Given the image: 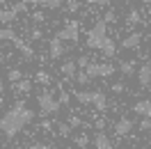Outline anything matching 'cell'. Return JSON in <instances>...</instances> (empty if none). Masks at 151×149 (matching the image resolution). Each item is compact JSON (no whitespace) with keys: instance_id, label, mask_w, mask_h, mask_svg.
<instances>
[{"instance_id":"obj_21","label":"cell","mask_w":151,"mask_h":149,"mask_svg":"<svg viewBox=\"0 0 151 149\" xmlns=\"http://www.w3.org/2000/svg\"><path fill=\"white\" fill-rule=\"evenodd\" d=\"M35 80H37L39 85H50V80H53V76L48 74V71H37V76H35Z\"/></svg>"},{"instance_id":"obj_32","label":"cell","mask_w":151,"mask_h":149,"mask_svg":"<svg viewBox=\"0 0 151 149\" xmlns=\"http://www.w3.org/2000/svg\"><path fill=\"white\" fill-rule=\"evenodd\" d=\"M103 21H105V23H114V21H117V12L108 9V12H105V16H103Z\"/></svg>"},{"instance_id":"obj_4","label":"cell","mask_w":151,"mask_h":149,"mask_svg":"<svg viewBox=\"0 0 151 149\" xmlns=\"http://www.w3.org/2000/svg\"><path fill=\"white\" fill-rule=\"evenodd\" d=\"M57 37L62 41H78V37H80V23L78 21H69L64 28L57 32Z\"/></svg>"},{"instance_id":"obj_14","label":"cell","mask_w":151,"mask_h":149,"mask_svg":"<svg viewBox=\"0 0 151 149\" xmlns=\"http://www.w3.org/2000/svg\"><path fill=\"white\" fill-rule=\"evenodd\" d=\"M14 46L21 51V55H23V57H28V60H35V48H32V46H25V44H23L19 37L14 39Z\"/></svg>"},{"instance_id":"obj_33","label":"cell","mask_w":151,"mask_h":149,"mask_svg":"<svg viewBox=\"0 0 151 149\" xmlns=\"http://www.w3.org/2000/svg\"><path fill=\"white\" fill-rule=\"evenodd\" d=\"M87 5H101V7H105V5H112V2H117V0H85Z\"/></svg>"},{"instance_id":"obj_27","label":"cell","mask_w":151,"mask_h":149,"mask_svg":"<svg viewBox=\"0 0 151 149\" xmlns=\"http://www.w3.org/2000/svg\"><path fill=\"white\" fill-rule=\"evenodd\" d=\"M69 124H71L73 129H78V126H89V124H87V122H83L78 115H71V117H69Z\"/></svg>"},{"instance_id":"obj_20","label":"cell","mask_w":151,"mask_h":149,"mask_svg":"<svg viewBox=\"0 0 151 149\" xmlns=\"http://www.w3.org/2000/svg\"><path fill=\"white\" fill-rule=\"evenodd\" d=\"M137 23H142V14L137 9H131L126 16V25H137Z\"/></svg>"},{"instance_id":"obj_37","label":"cell","mask_w":151,"mask_h":149,"mask_svg":"<svg viewBox=\"0 0 151 149\" xmlns=\"http://www.w3.org/2000/svg\"><path fill=\"white\" fill-rule=\"evenodd\" d=\"M87 64H89V57H85V55H83V57H78V67H80V69H85Z\"/></svg>"},{"instance_id":"obj_42","label":"cell","mask_w":151,"mask_h":149,"mask_svg":"<svg viewBox=\"0 0 151 149\" xmlns=\"http://www.w3.org/2000/svg\"><path fill=\"white\" fill-rule=\"evenodd\" d=\"M25 5H41V0H23Z\"/></svg>"},{"instance_id":"obj_26","label":"cell","mask_w":151,"mask_h":149,"mask_svg":"<svg viewBox=\"0 0 151 149\" xmlns=\"http://www.w3.org/2000/svg\"><path fill=\"white\" fill-rule=\"evenodd\" d=\"M73 80H78L80 85H87L89 80H92V78L87 76V71H83V69H80V71H76V78H73Z\"/></svg>"},{"instance_id":"obj_5","label":"cell","mask_w":151,"mask_h":149,"mask_svg":"<svg viewBox=\"0 0 151 149\" xmlns=\"http://www.w3.org/2000/svg\"><path fill=\"white\" fill-rule=\"evenodd\" d=\"M64 51H66V46H64V41H62V39L57 37H53L50 39V41H48V55L53 57V60H57V57H62L64 55Z\"/></svg>"},{"instance_id":"obj_40","label":"cell","mask_w":151,"mask_h":149,"mask_svg":"<svg viewBox=\"0 0 151 149\" xmlns=\"http://www.w3.org/2000/svg\"><path fill=\"white\" fill-rule=\"evenodd\" d=\"M96 129L103 131V129H105V119H96Z\"/></svg>"},{"instance_id":"obj_47","label":"cell","mask_w":151,"mask_h":149,"mask_svg":"<svg viewBox=\"0 0 151 149\" xmlns=\"http://www.w3.org/2000/svg\"><path fill=\"white\" fill-rule=\"evenodd\" d=\"M149 64H151V57H149Z\"/></svg>"},{"instance_id":"obj_22","label":"cell","mask_w":151,"mask_h":149,"mask_svg":"<svg viewBox=\"0 0 151 149\" xmlns=\"http://www.w3.org/2000/svg\"><path fill=\"white\" fill-rule=\"evenodd\" d=\"M7 39L14 41V39H16V32L12 28H0V41H7Z\"/></svg>"},{"instance_id":"obj_28","label":"cell","mask_w":151,"mask_h":149,"mask_svg":"<svg viewBox=\"0 0 151 149\" xmlns=\"http://www.w3.org/2000/svg\"><path fill=\"white\" fill-rule=\"evenodd\" d=\"M73 142L78 145V147H83V149H85L87 145H89V135H85V133H83V135H76Z\"/></svg>"},{"instance_id":"obj_15","label":"cell","mask_w":151,"mask_h":149,"mask_svg":"<svg viewBox=\"0 0 151 149\" xmlns=\"http://www.w3.org/2000/svg\"><path fill=\"white\" fill-rule=\"evenodd\" d=\"M92 106H94L96 110L105 112V110H108V96H105L103 92H96L94 94V103H92Z\"/></svg>"},{"instance_id":"obj_25","label":"cell","mask_w":151,"mask_h":149,"mask_svg":"<svg viewBox=\"0 0 151 149\" xmlns=\"http://www.w3.org/2000/svg\"><path fill=\"white\" fill-rule=\"evenodd\" d=\"M21 78H23V71H21V69H9V71H7V80H9V83H16Z\"/></svg>"},{"instance_id":"obj_6","label":"cell","mask_w":151,"mask_h":149,"mask_svg":"<svg viewBox=\"0 0 151 149\" xmlns=\"http://www.w3.org/2000/svg\"><path fill=\"white\" fill-rule=\"evenodd\" d=\"M133 126H135V122H133L131 117H122V119L114 124V133H117L119 138H126V135L133 131Z\"/></svg>"},{"instance_id":"obj_38","label":"cell","mask_w":151,"mask_h":149,"mask_svg":"<svg viewBox=\"0 0 151 149\" xmlns=\"http://www.w3.org/2000/svg\"><path fill=\"white\" fill-rule=\"evenodd\" d=\"M112 92H114V94H122V92H124V83H114V85H112Z\"/></svg>"},{"instance_id":"obj_8","label":"cell","mask_w":151,"mask_h":149,"mask_svg":"<svg viewBox=\"0 0 151 149\" xmlns=\"http://www.w3.org/2000/svg\"><path fill=\"white\" fill-rule=\"evenodd\" d=\"M133 112L140 115V117H151V101H149V99L135 101V103H133Z\"/></svg>"},{"instance_id":"obj_24","label":"cell","mask_w":151,"mask_h":149,"mask_svg":"<svg viewBox=\"0 0 151 149\" xmlns=\"http://www.w3.org/2000/svg\"><path fill=\"white\" fill-rule=\"evenodd\" d=\"M85 71H87V76L94 80V78H99V62H89V64L85 67Z\"/></svg>"},{"instance_id":"obj_35","label":"cell","mask_w":151,"mask_h":149,"mask_svg":"<svg viewBox=\"0 0 151 149\" xmlns=\"http://www.w3.org/2000/svg\"><path fill=\"white\" fill-rule=\"evenodd\" d=\"M44 19H46L44 12H35V14H32V21H35V23H44Z\"/></svg>"},{"instance_id":"obj_34","label":"cell","mask_w":151,"mask_h":149,"mask_svg":"<svg viewBox=\"0 0 151 149\" xmlns=\"http://www.w3.org/2000/svg\"><path fill=\"white\" fill-rule=\"evenodd\" d=\"M12 9L16 12V14H21V12H25V9H28V5H25V2H23V0H19V2H16V5H12Z\"/></svg>"},{"instance_id":"obj_2","label":"cell","mask_w":151,"mask_h":149,"mask_svg":"<svg viewBox=\"0 0 151 149\" xmlns=\"http://www.w3.org/2000/svg\"><path fill=\"white\" fill-rule=\"evenodd\" d=\"M105 39H108V23L101 19L87 30V46L94 48V51H101V46L105 44Z\"/></svg>"},{"instance_id":"obj_31","label":"cell","mask_w":151,"mask_h":149,"mask_svg":"<svg viewBox=\"0 0 151 149\" xmlns=\"http://www.w3.org/2000/svg\"><path fill=\"white\" fill-rule=\"evenodd\" d=\"M137 126H140V131H151V117H142Z\"/></svg>"},{"instance_id":"obj_46","label":"cell","mask_w":151,"mask_h":149,"mask_svg":"<svg viewBox=\"0 0 151 149\" xmlns=\"http://www.w3.org/2000/svg\"><path fill=\"white\" fill-rule=\"evenodd\" d=\"M0 51H2V41H0Z\"/></svg>"},{"instance_id":"obj_13","label":"cell","mask_w":151,"mask_h":149,"mask_svg":"<svg viewBox=\"0 0 151 149\" xmlns=\"http://www.w3.org/2000/svg\"><path fill=\"white\" fill-rule=\"evenodd\" d=\"M94 94L96 92H87V90H80V92H76V101L78 103H83V106H92L94 103Z\"/></svg>"},{"instance_id":"obj_3","label":"cell","mask_w":151,"mask_h":149,"mask_svg":"<svg viewBox=\"0 0 151 149\" xmlns=\"http://www.w3.org/2000/svg\"><path fill=\"white\" fill-rule=\"evenodd\" d=\"M37 103H39V108H41L44 115H55V112L60 110V101H57L55 96H53V92H48V90H44V92L37 96Z\"/></svg>"},{"instance_id":"obj_17","label":"cell","mask_w":151,"mask_h":149,"mask_svg":"<svg viewBox=\"0 0 151 149\" xmlns=\"http://www.w3.org/2000/svg\"><path fill=\"white\" fill-rule=\"evenodd\" d=\"M117 71V67L112 62H99V76L101 78H108V76H112Z\"/></svg>"},{"instance_id":"obj_1","label":"cell","mask_w":151,"mask_h":149,"mask_svg":"<svg viewBox=\"0 0 151 149\" xmlns=\"http://www.w3.org/2000/svg\"><path fill=\"white\" fill-rule=\"evenodd\" d=\"M32 119H35V110H30L23 101H16L9 110L0 117V131H2L7 138H14V135L21 133Z\"/></svg>"},{"instance_id":"obj_7","label":"cell","mask_w":151,"mask_h":149,"mask_svg":"<svg viewBox=\"0 0 151 149\" xmlns=\"http://www.w3.org/2000/svg\"><path fill=\"white\" fill-rule=\"evenodd\" d=\"M137 83H140V87H151V64L149 62L137 69Z\"/></svg>"},{"instance_id":"obj_43","label":"cell","mask_w":151,"mask_h":149,"mask_svg":"<svg viewBox=\"0 0 151 149\" xmlns=\"http://www.w3.org/2000/svg\"><path fill=\"white\" fill-rule=\"evenodd\" d=\"M142 5H149V7H151V0H142Z\"/></svg>"},{"instance_id":"obj_44","label":"cell","mask_w":151,"mask_h":149,"mask_svg":"<svg viewBox=\"0 0 151 149\" xmlns=\"http://www.w3.org/2000/svg\"><path fill=\"white\" fill-rule=\"evenodd\" d=\"M2 90H5V83H0V92H2Z\"/></svg>"},{"instance_id":"obj_39","label":"cell","mask_w":151,"mask_h":149,"mask_svg":"<svg viewBox=\"0 0 151 149\" xmlns=\"http://www.w3.org/2000/svg\"><path fill=\"white\" fill-rule=\"evenodd\" d=\"M57 101H60V106H66V103H69V94H66V92H62V96H60Z\"/></svg>"},{"instance_id":"obj_18","label":"cell","mask_w":151,"mask_h":149,"mask_svg":"<svg viewBox=\"0 0 151 149\" xmlns=\"http://www.w3.org/2000/svg\"><path fill=\"white\" fill-rule=\"evenodd\" d=\"M16 16H19V14L12 9V7L9 9H0V23H7V25H9V23L16 21Z\"/></svg>"},{"instance_id":"obj_36","label":"cell","mask_w":151,"mask_h":149,"mask_svg":"<svg viewBox=\"0 0 151 149\" xmlns=\"http://www.w3.org/2000/svg\"><path fill=\"white\" fill-rule=\"evenodd\" d=\"M30 149H53V147H50V145H46V142H35Z\"/></svg>"},{"instance_id":"obj_29","label":"cell","mask_w":151,"mask_h":149,"mask_svg":"<svg viewBox=\"0 0 151 149\" xmlns=\"http://www.w3.org/2000/svg\"><path fill=\"white\" fill-rule=\"evenodd\" d=\"M62 5V0H41V7H46V9H57Z\"/></svg>"},{"instance_id":"obj_23","label":"cell","mask_w":151,"mask_h":149,"mask_svg":"<svg viewBox=\"0 0 151 149\" xmlns=\"http://www.w3.org/2000/svg\"><path fill=\"white\" fill-rule=\"evenodd\" d=\"M71 131H73V126H71L69 122H66V124H57V135H62V138H69Z\"/></svg>"},{"instance_id":"obj_30","label":"cell","mask_w":151,"mask_h":149,"mask_svg":"<svg viewBox=\"0 0 151 149\" xmlns=\"http://www.w3.org/2000/svg\"><path fill=\"white\" fill-rule=\"evenodd\" d=\"M78 9H80V2H78V0H69V2H66V12H69V14H76Z\"/></svg>"},{"instance_id":"obj_45","label":"cell","mask_w":151,"mask_h":149,"mask_svg":"<svg viewBox=\"0 0 151 149\" xmlns=\"http://www.w3.org/2000/svg\"><path fill=\"white\" fill-rule=\"evenodd\" d=\"M5 2H7V0H0V5H5Z\"/></svg>"},{"instance_id":"obj_41","label":"cell","mask_w":151,"mask_h":149,"mask_svg":"<svg viewBox=\"0 0 151 149\" xmlns=\"http://www.w3.org/2000/svg\"><path fill=\"white\" fill-rule=\"evenodd\" d=\"M39 37H41V30H39V28L32 30V39H39Z\"/></svg>"},{"instance_id":"obj_16","label":"cell","mask_w":151,"mask_h":149,"mask_svg":"<svg viewBox=\"0 0 151 149\" xmlns=\"http://www.w3.org/2000/svg\"><path fill=\"white\" fill-rule=\"evenodd\" d=\"M101 53H103L105 57H114V55H117V44L108 37V39H105V44L101 46Z\"/></svg>"},{"instance_id":"obj_19","label":"cell","mask_w":151,"mask_h":149,"mask_svg":"<svg viewBox=\"0 0 151 149\" xmlns=\"http://www.w3.org/2000/svg\"><path fill=\"white\" fill-rule=\"evenodd\" d=\"M119 71H122L126 78H131V76L135 74V60H126V62H122V64H119Z\"/></svg>"},{"instance_id":"obj_12","label":"cell","mask_w":151,"mask_h":149,"mask_svg":"<svg viewBox=\"0 0 151 149\" xmlns=\"http://www.w3.org/2000/svg\"><path fill=\"white\" fill-rule=\"evenodd\" d=\"M12 90L16 94H28L30 90H32V83H30L28 78H21V80H16V83H12Z\"/></svg>"},{"instance_id":"obj_48","label":"cell","mask_w":151,"mask_h":149,"mask_svg":"<svg viewBox=\"0 0 151 149\" xmlns=\"http://www.w3.org/2000/svg\"><path fill=\"white\" fill-rule=\"evenodd\" d=\"M16 149H23V147H16Z\"/></svg>"},{"instance_id":"obj_10","label":"cell","mask_w":151,"mask_h":149,"mask_svg":"<svg viewBox=\"0 0 151 149\" xmlns=\"http://www.w3.org/2000/svg\"><path fill=\"white\" fill-rule=\"evenodd\" d=\"M140 41H142V35H140V32H131L128 37H124L122 48H126V51H133V48L140 46Z\"/></svg>"},{"instance_id":"obj_11","label":"cell","mask_w":151,"mask_h":149,"mask_svg":"<svg viewBox=\"0 0 151 149\" xmlns=\"http://www.w3.org/2000/svg\"><path fill=\"white\" fill-rule=\"evenodd\" d=\"M94 147L96 149H112V142H110V138L105 135L103 131H99V133H94Z\"/></svg>"},{"instance_id":"obj_9","label":"cell","mask_w":151,"mask_h":149,"mask_svg":"<svg viewBox=\"0 0 151 149\" xmlns=\"http://www.w3.org/2000/svg\"><path fill=\"white\" fill-rule=\"evenodd\" d=\"M60 71H62V76H64L66 80H73V78H76V71H78V62H73V60H66L64 64L60 67Z\"/></svg>"}]
</instances>
